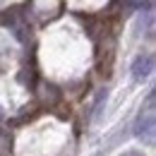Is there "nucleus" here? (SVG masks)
Returning <instances> with one entry per match:
<instances>
[{
	"instance_id": "5",
	"label": "nucleus",
	"mask_w": 156,
	"mask_h": 156,
	"mask_svg": "<svg viewBox=\"0 0 156 156\" xmlns=\"http://www.w3.org/2000/svg\"><path fill=\"white\" fill-rule=\"evenodd\" d=\"M0 118H2V111H0Z\"/></svg>"
},
{
	"instance_id": "3",
	"label": "nucleus",
	"mask_w": 156,
	"mask_h": 156,
	"mask_svg": "<svg viewBox=\"0 0 156 156\" xmlns=\"http://www.w3.org/2000/svg\"><path fill=\"white\" fill-rule=\"evenodd\" d=\"M130 7H137V10H149L151 7V0H127Z\"/></svg>"
},
{
	"instance_id": "1",
	"label": "nucleus",
	"mask_w": 156,
	"mask_h": 156,
	"mask_svg": "<svg viewBox=\"0 0 156 156\" xmlns=\"http://www.w3.org/2000/svg\"><path fill=\"white\" fill-rule=\"evenodd\" d=\"M154 91L149 94V101H147V108L137 115L135 120V135L144 142V144H149V147H154Z\"/></svg>"
},
{
	"instance_id": "4",
	"label": "nucleus",
	"mask_w": 156,
	"mask_h": 156,
	"mask_svg": "<svg viewBox=\"0 0 156 156\" xmlns=\"http://www.w3.org/2000/svg\"><path fill=\"white\" fill-rule=\"evenodd\" d=\"M122 156H144V154H139V151H125Z\"/></svg>"
},
{
	"instance_id": "2",
	"label": "nucleus",
	"mask_w": 156,
	"mask_h": 156,
	"mask_svg": "<svg viewBox=\"0 0 156 156\" xmlns=\"http://www.w3.org/2000/svg\"><path fill=\"white\" fill-rule=\"evenodd\" d=\"M151 70H154V55L151 53H142V55L135 58V62H132V75H135V79L144 82V79L151 75Z\"/></svg>"
}]
</instances>
